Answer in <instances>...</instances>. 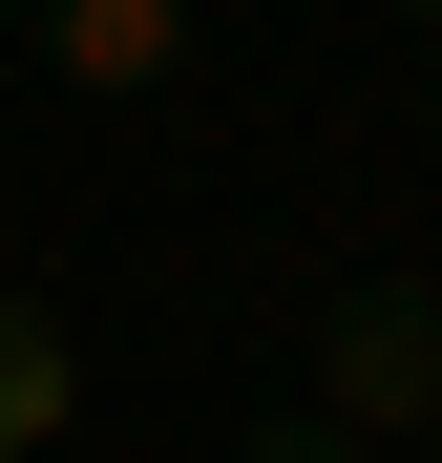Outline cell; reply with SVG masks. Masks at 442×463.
Here are the masks:
<instances>
[{
	"mask_svg": "<svg viewBox=\"0 0 442 463\" xmlns=\"http://www.w3.org/2000/svg\"><path fill=\"white\" fill-rule=\"evenodd\" d=\"M295 421H337V442H421L442 421V317H421V274H358L337 317H316V401Z\"/></svg>",
	"mask_w": 442,
	"mask_h": 463,
	"instance_id": "obj_1",
	"label": "cell"
},
{
	"mask_svg": "<svg viewBox=\"0 0 442 463\" xmlns=\"http://www.w3.org/2000/svg\"><path fill=\"white\" fill-rule=\"evenodd\" d=\"M211 63V0H42V85L63 106H169Z\"/></svg>",
	"mask_w": 442,
	"mask_h": 463,
	"instance_id": "obj_2",
	"label": "cell"
},
{
	"mask_svg": "<svg viewBox=\"0 0 442 463\" xmlns=\"http://www.w3.org/2000/svg\"><path fill=\"white\" fill-rule=\"evenodd\" d=\"M63 421H85V337H63L22 274H0V463H42Z\"/></svg>",
	"mask_w": 442,
	"mask_h": 463,
	"instance_id": "obj_3",
	"label": "cell"
},
{
	"mask_svg": "<svg viewBox=\"0 0 442 463\" xmlns=\"http://www.w3.org/2000/svg\"><path fill=\"white\" fill-rule=\"evenodd\" d=\"M211 463H358L337 421H253V442H211Z\"/></svg>",
	"mask_w": 442,
	"mask_h": 463,
	"instance_id": "obj_4",
	"label": "cell"
},
{
	"mask_svg": "<svg viewBox=\"0 0 442 463\" xmlns=\"http://www.w3.org/2000/svg\"><path fill=\"white\" fill-rule=\"evenodd\" d=\"M421 317H442V232H421Z\"/></svg>",
	"mask_w": 442,
	"mask_h": 463,
	"instance_id": "obj_5",
	"label": "cell"
},
{
	"mask_svg": "<svg viewBox=\"0 0 442 463\" xmlns=\"http://www.w3.org/2000/svg\"><path fill=\"white\" fill-rule=\"evenodd\" d=\"M421 127H442V63H421Z\"/></svg>",
	"mask_w": 442,
	"mask_h": 463,
	"instance_id": "obj_6",
	"label": "cell"
},
{
	"mask_svg": "<svg viewBox=\"0 0 442 463\" xmlns=\"http://www.w3.org/2000/svg\"><path fill=\"white\" fill-rule=\"evenodd\" d=\"M421 22H442V0H421Z\"/></svg>",
	"mask_w": 442,
	"mask_h": 463,
	"instance_id": "obj_7",
	"label": "cell"
}]
</instances>
